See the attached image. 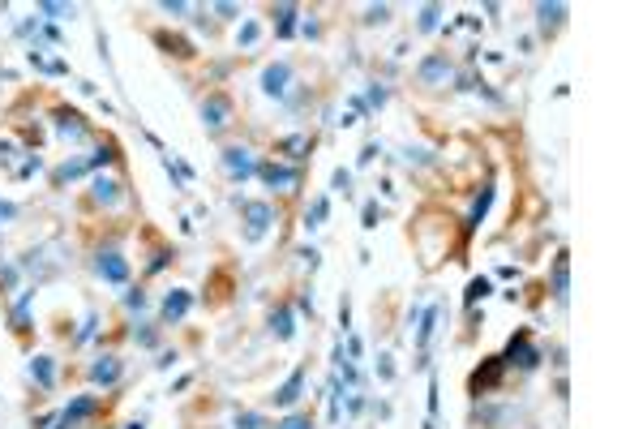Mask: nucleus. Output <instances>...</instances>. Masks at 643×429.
Wrapping results in <instances>:
<instances>
[{
  "mask_svg": "<svg viewBox=\"0 0 643 429\" xmlns=\"http://www.w3.org/2000/svg\"><path fill=\"white\" fill-rule=\"evenodd\" d=\"M185 309H189V292H172V297L163 301V318L176 322V318H185Z\"/></svg>",
  "mask_w": 643,
  "mask_h": 429,
  "instance_id": "nucleus-8",
  "label": "nucleus"
},
{
  "mask_svg": "<svg viewBox=\"0 0 643 429\" xmlns=\"http://www.w3.org/2000/svg\"><path fill=\"white\" fill-rule=\"evenodd\" d=\"M279 429H314V421H309V417H287Z\"/></svg>",
  "mask_w": 643,
  "mask_h": 429,
  "instance_id": "nucleus-17",
  "label": "nucleus"
},
{
  "mask_svg": "<svg viewBox=\"0 0 643 429\" xmlns=\"http://www.w3.org/2000/svg\"><path fill=\"white\" fill-rule=\"evenodd\" d=\"M262 177H266V185L292 189V185H296V168H275V163H266V168H262Z\"/></svg>",
  "mask_w": 643,
  "mask_h": 429,
  "instance_id": "nucleus-5",
  "label": "nucleus"
},
{
  "mask_svg": "<svg viewBox=\"0 0 643 429\" xmlns=\"http://www.w3.org/2000/svg\"><path fill=\"white\" fill-rule=\"evenodd\" d=\"M536 13H540V26H544V30H549V26H558L562 17H567V9H562V5H540Z\"/></svg>",
  "mask_w": 643,
  "mask_h": 429,
  "instance_id": "nucleus-12",
  "label": "nucleus"
},
{
  "mask_svg": "<svg viewBox=\"0 0 643 429\" xmlns=\"http://www.w3.org/2000/svg\"><path fill=\"white\" fill-rule=\"evenodd\" d=\"M202 116H206V125H210V129H223V125L232 121V103L223 99V94H210V99L202 103Z\"/></svg>",
  "mask_w": 643,
  "mask_h": 429,
  "instance_id": "nucleus-3",
  "label": "nucleus"
},
{
  "mask_svg": "<svg viewBox=\"0 0 643 429\" xmlns=\"http://www.w3.org/2000/svg\"><path fill=\"white\" fill-rule=\"evenodd\" d=\"M236 429H266V421H262V417H253V412H245V417L236 421Z\"/></svg>",
  "mask_w": 643,
  "mask_h": 429,
  "instance_id": "nucleus-16",
  "label": "nucleus"
},
{
  "mask_svg": "<svg viewBox=\"0 0 643 429\" xmlns=\"http://www.w3.org/2000/svg\"><path fill=\"white\" fill-rule=\"evenodd\" d=\"M287 82H292V69H287L283 61H279V65H270V69L262 73V90H266V94H283Z\"/></svg>",
  "mask_w": 643,
  "mask_h": 429,
  "instance_id": "nucleus-4",
  "label": "nucleus"
},
{
  "mask_svg": "<svg viewBox=\"0 0 643 429\" xmlns=\"http://www.w3.org/2000/svg\"><path fill=\"white\" fill-rule=\"evenodd\" d=\"M484 292H489V283H484V279H476L472 288H467V301H476V297H484Z\"/></svg>",
  "mask_w": 643,
  "mask_h": 429,
  "instance_id": "nucleus-18",
  "label": "nucleus"
},
{
  "mask_svg": "<svg viewBox=\"0 0 643 429\" xmlns=\"http://www.w3.org/2000/svg\"><path fill=\"white\" fill-rule=\"evenodd\" d=\"M30 374L39 378V386H52V365H48V357H39V361L30 365Z\"/></svg>",
  "mask_w": 643,
  "mask_h": 429,
  "instance_id": "nucleus-13",
  "label": "nucleus"
},
{
  "mask_svg": "<svg viewBox=\"0 0 643 429\" xmlns=\"http://www.w3.org/2000/svg\"><path fill=\"white\" fill-rule=\"evenodd\" d=\"M223 168L232 172V177H241V181L258 172V168H253V154H249L245 146H227V150H223Z\"/></svg>",
  "mask_w": 643,
  "mask_h": 429,
  "instance_id": "nucleus-2",
  "label": "nucleus"
},
{
  "mask_svg": "<svg viewBox=\"0 0 643 429\" xmlns=\"http://www.w3.org/2000/svg\"><path fill=\"white\" fill-rule=\"evenodd\" d=\"M553 283H558V297H567V258H558V275H553Z\"/></svg>",
  "mask_w": 643,
  "mask_h": 429,
  "instance_id": "nucleus-15",
  "label": "nucleus"
},
{
  "mask_svg": "<svg viewBox=\"0 0 643 429\" xmlns=\"http://www.w3.org/2000/svg\"><path fill=\"white\" fill-rule=\"evenodd\" d=\"M442 73H451V65H446V56H433V61L420 65V82H433V77H442Z\"/></svg>",
  "mask_w": 643,
  "mask_h": 429,
  "instance_id": "nucleus-11",
  "label": "nucleus"
},
{
  "mask_svg": "<svg viewBox=\"0 0 643 429\" xmlns=\"http://www.w3.org/2000/svg\"><path fill=\"white\" fill-rule=\"evenodd\" d=\"M300 386H305V374H292L287 386L275 395V403H283V408H287V403H296V399H300Z\"/></svg>",
  "mask_w": 643,
  "mask_h": 429,
  "instance_id": "nucleus-9",
  "label": "nucleus"
},
{
  "mask_svg": "<svg viewBox=\"0 0 643 429\" xmlns=\"http://www.w3.org/2000/svg\"><path fill=\"white\" fill-rule=\"evenodd\" d=\"M275 330H279V339H292V314H287V309L275 318Z\"/></svg>",
  "mask_w": 643,
  "mask_h": 429,
  "instance_id": "nucleus-14",
  "label": "nucleus"
},
{
  "mask_svg": "<svg viewBox=\"0 0 643 429\" xmlns=\"http://www.w3.org/2000/svg\"><path fill=\"white\" fill-rule=\"evenodd\" d=\"M90 378L94 382H116V378H121V361H116V357H99V365L90 369Z\"/></svg>",
  "mask_w": 643,
  "mask_h": 429,
  "instance_id": "nucleus-7",
  "label": "nucleus"
},
{
  "mask_svg": "<svg viewBox=\"0 0 643 429\" xmlns=\"http://www.w3.org/2000/svg\"><path fill=\"white\" fill-rule=\"evenodd\" d=\"M245 214H249V237H262V228L270 223V206L249 202V206H245Z\"/></svg>",
  "mask_w": 643,
  "mask_h": 429,
  "instance_id": "nucleus-6",
  "label": "nucleus"
},
{
  "mask_svg": "<svg viewBox=\"0 0 643 429\" xmlns=\"http://www.w3.org/2000/svg\"><path fill=\"white\" fill-rule=\"evenodd\" d=\"M116 198H121V185H116V181H103V177L94 181V202H103V206H112Z\"/></svg>",
  "mask_w": 643,
  "mask_h": 429,
  "instance_id": "nucleus-10",
  "label": "nucleus"
},
{
  "mask_svg": "<svg viewBox=\"0 0 643 429\" xmlns=\"http://www.w3.org/2000/svg\"><path fill=\"white\" fill-rule=\"evenodd\" d=\"M94 270H99V275H103L108 283H125V279H129V262L121 258V253H99Z\"/></svg>",
  "mask_w": 643,
  "mask_h": 429,
  "instance_id": "nucleus-1",
  "label": "nucleus"
}]
</instances>
